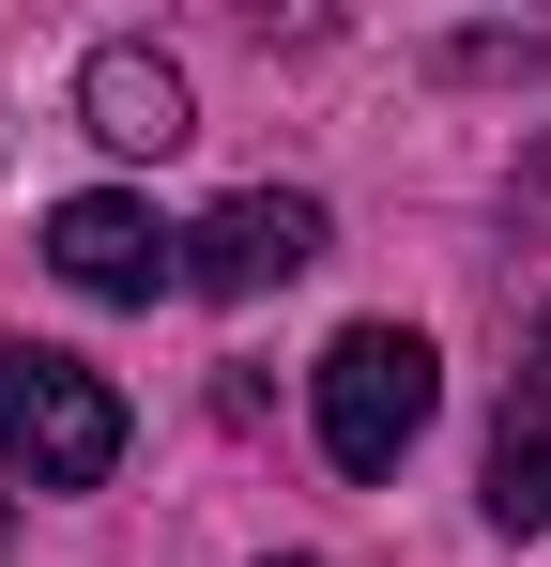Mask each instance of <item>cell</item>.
Returning <instances> with one entry per match:
<instances>
[{
  "label": "cell",
  "mask_w": 551,
  "mask_h": 567,
  "mask_svg": "<svg viewBox=\"0 0 551 567\" xmlns=\"http://www.w3.org/2000/svg\"><path fill=\"white\" fill-rule=\"evenodd\" d=\"M306 399H322V461H337V475H398L414 445H429L445 369H429V338H414V322H353V338L306 369Z\"/></svg>",
  "instance_id": "cell-1"
},
{
  "label": "cell",
  "mask_w": 551,
  "mask_h": 567,
  "mask_svg": "<svg viewBox=\"0 0 551 567\" xmlns=\"http://www.w3.org/2000/svg\"><path fill=\"white\" fill-rule=\"evenodd\" d=\"M123 461V399H107V369H77V353H0V475H31V491H92V475Z\"/></svg>",
  "instance_id": "cell-2"
},
{
  "label": "cell",
  "mask_w": 551,
  "mask_h": 567,
  "mask_svg": "<svg viewBox=\"0 0 551 567\" xmlns=\"http://www.w3.org/2000/svg\"><path fill=\"white\" fill-rule=\"evenodd\" d=\"M322 261V199H291V185H246V199H215L199 230H184V291H276V277H306Z\"/></svg>",
  "instance_id": "cell-3"
},
{
  "label": "cell",
  "mask_w": 551,
  "mask_h": 567,
  "mask_svg": "<svg viewBox=\"0 0 551 567\" xmlns=\"http://www.w3.org/2000/svg\"><path fill=\"white\" fill-rule=\"evenodd\" d=\"M46 261L92 291V307H154V291L184 277V230H154V199H123V185H92L46 215Z\"/></svg>",
  "instance_id": "cell-4"
},
{
  "label": "cell",
  "mask_w": 551,
  "mask_h": 567,
  "mask_svg": "<svg viewBox=\"0 0 551 567\" xmlns=\"http://www.w3.org/2000/svg\"><path fill=\"white\" fill-rule=\"evenodd\" d=\"M77 107H92L107 154H184V138H199V93H184V62H154V47H92Z\"/></svg>",
  "instance_id": "cell-5"
},
{
  "label": "cell",
  "mask_w": 551,
  "mask_h": 567,
  "mask_svg": "<svg viewBox=\"0 0 551 567\" xmlns=\"http://www.w3.org/2000/svg\"><path fill=\"white\" fill-rule=\"evenodd\" d=\"M490 522H506V537H551V414L537 399L490 430Z\"/></svg>",
  "instance_id": "cell-6"
},
{
  "label": "cell",
  "mask_w": 551,
  "mask_h": 567,
  "mask_svg": "<svg viewBox=\"0 0 551 567\" xmlns=\"http://www.w3.org/2000/svg\"><path fill=\"white\" fill-rule=\"evenodd\" d=\"M521 230H551V154H537V169H521Z\"/></svg>",
  "instance_id": "cell-7"
},
{
  "label": "cell",
  "mask_w": 551,
  "mask_h": 567,
  "mask_svg": "<svg viewBox=\"0 0 551 567\" xmlns=\"http://www.w3.org/2000/svg\"><path fill=\"white\" fill-rule=\"evenodd\" d=\"M521 399H537V414H551V307H537V369H521Z\"/></svg>",
  "instance_id": "cell-8"
}]
</instances>
